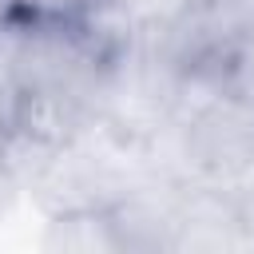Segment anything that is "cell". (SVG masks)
I'll return each instance as SVG.
<instances>
[{
    "mask_svg": "<svg viewBox=\"0 0 254 254\" xmlns=\"http://www.w3.org/2000/svg\"><path fill=\"white\" fill-rule=\"evenodd\" d=\"M44 246H48V250H79V254L115 250V234H111V214H107V206L52 210V222H48V230H44Z\"/></svg>",
    "mask_w": 254,
    "mask_h": 254,
    "instance_id": "277c9868",
    "label": "cell"
},
{
    "mask_svg": "<svg viewBox=\"0 0 254 254\" xmlns=\"http://www.w3.org/2000/svg\"><path fill=\"white\" fill-rule=\"evenodd\" d=\"M179 79L206 95L254 103V24H242L230 36H222L214 48H206L198 60H190Z\"/></svg>",
    "mask_w": 254,
    "mask_h": 254,
    "instance_id": "7a4b0ae2",
    "label": "cell"
},
{
    "mask_svg": "<svg viewBox=\"0 0 254 254\" xmlns=\"http://www.w3.org/2000/svg\"><path fill=\"white\" fill-rule=\"evenodd\" d=\"M16 194H20V175H16V167L8 163V147H4V151H0V218L12 210Z\"/></svg>",
    "mask_w": 254,
    "mask_h": 254,
    "instance_id": "52a82bcc",
    "label": "cell"
},
{
    "mask_svg": "<svg viewBox=\"0 0 254 254\" xmlns=\"http://www.w3.org/2000/svg\"><path fill=\"white\" fill-rule=\"evenodd\" d=\"M24 111H28V91H24L20 75H16L12 56L0 48V135L4 139H16L20 135Z\"/></svg>",
    "mask_w": 254,
    "mask_h": 254,
    "instance_id": "8992f818",
    "label": "cell"
},
{
    "mask_svg": "<svg viewBox=\"0 0 254 254\" xmlns=\"http://www.w3.org/2000/svg\"><path fill=\"white\" fill-rule=\"evenodd\" d=\"M103 0H12L8 28H75L95 16Z\"/></svg>",
    "mask_w": 254,
    "mask_h": 254,
    "instance_id": "5b68a950",
    "label": "cell"
},
{
    "mask_svg": "<svg viewBox=\"0 0 254 254\" xmlns=\"http://www.w3.org/2000/svg\"><path fill=\"white\" fill-rule=\"evenodd\" d=\"M183 151L194 171L210 179H238L254 171V103L206 95L183 131Z\"/></svg>",
    "mask_w": 254,
    "mask_h": 254,
    "instance_id": "6da1fadb",
    "label": "cell"
},
{
    "mask_svg": "<svg viewBox=\"0 0 254 254\" xmlns=\"http://www.w3.org/2000/svg\"><path fill=\"white\" fill-rule=\"evenodd\" d=\"M0 40H4V28H0Z\"/></svg>",
    "mask_w": 254,
    "mask_h": 254,
    "instance_id": "9c48e42d",
    "label": "cell"
},
{
    "mask_svg": "<svg viewBox=\"0 0 254 254\" xmlns=\"http://www.w3.org/2000/svg\"><path fill=\"white\" fill-rule=\"evenodd\" d=\"M8 24H12V0H0V28L8 32Z\"/></svg>",
    "mask_w": 254,
    "mask_h": 254,
    "instance_id": "ba28073f",
    "label": "cell"
},
{
    "mask_svg": "<svg viewBox=\"0 0 254 254\" xmlns=\"http://www.w3.org/2000/svg\"><path fill=\"white\" fill-rule=\"evenodd\" d=\"M107 214H111L115 250H175V238H179L175 202L127 194V198H111Z\"/></svg>",
    "mask_w": 254,
    "mask_h": 254,
    "instance_id": "3957f363",
    "label": "cell"
}]
</instances>
